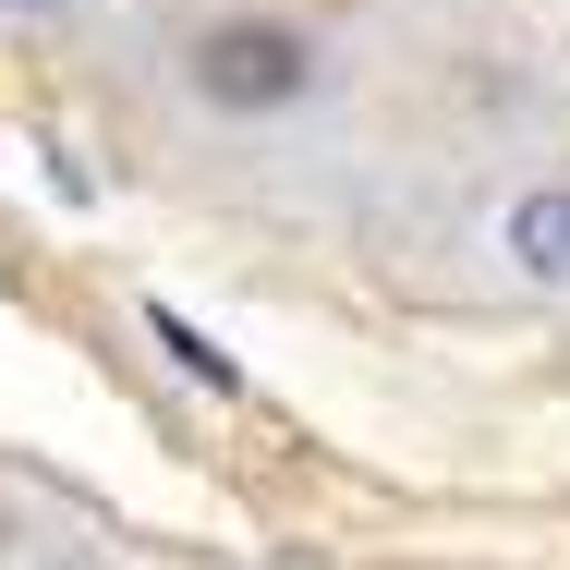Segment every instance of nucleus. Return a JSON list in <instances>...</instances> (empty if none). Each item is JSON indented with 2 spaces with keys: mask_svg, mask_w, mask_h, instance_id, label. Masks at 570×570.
<instances>
[{
  "mask_svg": "<svg viewBox=\"0 0 570 570\" xmlns=\"http://www.w3.org/2000/svg\"><path fill=\"white\" fill-rule=\"evenodd\" d=\"M316 86H328V49H316V24H292V12H219V24H195V49H183V98L207 121H292Z\"/></svg>",
  "mask_w": 570,
  "mask_h": 570,
  "instance_id": "nucleus-1",
  "label": "nucleus"
},
{
  "mask_svg": "<svg viewBox=\"0 0 570 570\" xmlns=\"http://www.w3.org/2000/svg\"><path fill=\"white\" fill-rule=\"evenodd\" d=\"M485 255H498V279H510V292H534V304H570V170H559V183H522V195H498V219H485Z\"/></svg>",
  "mask_w": 570,
  "mask_h": 570,
  "instance_id": "nucleus-2",
  "label": "nucleus"
},
{
  "mask_svg": "<svg viewBox=\"0 0 570 570\" xmlns=\"http://www.w3.org/2000/svg\"><path fill=\"white\" fill-rule=\"evenodd\" d=\"M0 570H121L86 522H61V510H12L0 522Z\"/></svg>",
  "mask_w": 570,
  "mask_h": 570,
  "instance_id": "nucleus-3",
  "label": "nucleus"
}]
</instances>
